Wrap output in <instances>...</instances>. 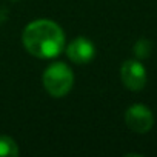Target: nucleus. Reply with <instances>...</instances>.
<instances>
[{
	"label": "nucleus",
	"instance_id": "nucleus-1",
	"mask_svg": "<svg viewBox=\"0 0 157 157\" xmlns=\"http://www.w3.org/2000/svg\"><path fill=\"white\" fill-rule=\"evenodd\" d=\"M22 42L31 56L37 59H54L65 46V34L56 22L39 19L25 26Z\"/></svg>",
	"mask_w": 157,
	"mask_h": 157
},
{
	"label": "nucleus",
	"instance_id": "nucleus-2",
	"mask_svg": "<svg viewBox=\"0 0 157 157\" xmlns=\"http://www.w3.org/2000/svg\"><path fill=\"white\" fill-rule=\"evenodd\" d=\"M42 82H43L46 93L49 96L59 99V97H65L72 90L74 74L66 63L54 62L45 69Z\"/></svg>",
	"mask_w": 157,
	"mask_h": 157
},
{
	"label": "nucleus",
	"instance_id": "nucleus-3",
	"mask_svg": "<svg viewBox=\"0 0 157 157\" xmlns=\"http://www.w3.org/2000/svg\"><path fill=\"white\" fill-rule=\"evenodd\" d=\"M125 123L137 134L148 132L154 125V116L151 109L143 103H134L125 111Z\"/></svg>",
	"mask_w": 157,
	"mask_h": 157
},
{
	"label": "nucleus",
	"instance_id": "nucleus-4",
	"mask_svg": "<svg viewBox=\"0 0 157 157\" xmlns=\"http://www.w3.org/2000/svg\"><path fill=\"white\" fill-rule=\"evenodd\" d=\"M122 83L131 91H140L146 85V71L143 63L137 59H128L120 66Z\"/></svg>",
	"mask_w": 157,
	"mask_h": 157
},
{
	"label": "nucleus",
	"instance_id": "nucleus-5",
	"mask_svg": "<svg viewBox=\"0 0 157 157\" xmlns=\"http://www.w3.org/2000/svg\"><path fill=\"white\" fill-rule=\"evenodd\" d=\"M66 56L74 63H78V65L88 63L96 56L94 43L86 37H77L66 46Z\"/></svg>",
	"mask_w": 157,
	"mask_h": 157
},
{
	"label": "nucleus",
	"instance_id": "nucleus-6",
	"mask_svg": "<svg viewBox=\"0 0 157 157\" xmlns=\"http://www.w3.org/2000/svg\"><path fill=\"white\" fill-rule=\"evenodd\" d=\"M19 145L10 136H0V157H17Z\"/></svg>",
	"mask_w": 157,
	"mask_h": 157
},
{
	"label": "nucleus",
	"instance_id": "nucleus-7",
	"mask_svg": "<svg viewBox=\"0 0 157 157\" xmlns=\"http://www.w3.org/2000/svg\"><path fill=\"white\" fill-rule=\"evenodd\" d=\"M151 49H152V43H151L149 40H146V39L137 40L136 45H134V48H132L134 56H136V59H139V60L148 59L149 54H151Z\"/></svg>",
	"mask_w": 157,
	"mask_h": 157
}]
</instances>
